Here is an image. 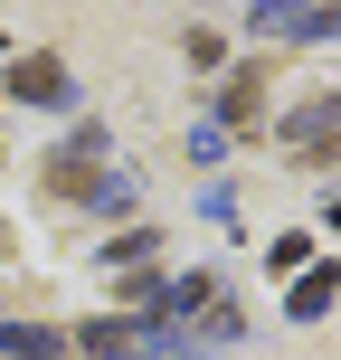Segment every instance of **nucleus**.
Wrapping results in <instances>:
<instances>
[{
	"mask_svg": "<svg viewBox=\"0 0 341 360\" xmlns=\"http://www.w3.org/2000/svg\"><path fill=\"white\" fill-rule=\"evenodd\" d=\"M332 124H341V95H313V105H304V114H294V124H285V133H294V143H304V152H313V143H323V133H332Z\"/></svg>",
	"mask_w": 341,
	"mask_h": 360,
	"instance_id": "nucleus-4",
	"label": "nucleus"
},
{
	"mask_svg": "<svg viewBox=\"0 0 341 360\" xmlns=\"http://www.w3.org/2000/svg\"><path fill=\"white\" fill-rule=\"evenodd\" d=\"M10 95H29V105H67V67H57V57H19V67H10Z\"/></svg>",
	"mask_w": 341,
	"mask_h": 360,
	"instance_id": "nucleus-2",
	"label": "nucleus"
},
{
	"mask_svg": "<svg viewBox=\"0 0 341 360\" xmlns=\"http://www.w3.org/2000/svg\"><path fill=\"white\" fill-rule=\"evenodd\" d=\"M218 114H228V124H247V114H256V76H228V95H218Z\"/></svg>",
	"mask_w": 341,
	"mask_h": 360,
	"instance_id": "nucleus-7",
	"label": "nucleus"
},
{
	"mask_svg": "<svg viewBox=\"0 0 341 360\" xmlns=\"http://www.w3.org/2000/svg\"><path fill=\"white\" fill-rule=\"evenodd\" d=\"M323 304H332V275H304V285H294V304H285V313H294V323H323Z\"/></svg>",
	"mask_w": 341,
	"mask_h": 360,
	"instance_id": "nucleus-6",
	"label": "nucleus"
},
{
	"mask_svg": "<svg viewBox=\"0 0 341 360\" xmlns=\"http://www.w3.org/2000/svg\"><path fill=\"white\" fill-rule=\"evenodd\" d=\"M0 351H19V360H48V351H57V332H48V323H10V332H0Z\"/></svg>",
	"mask_w": 341,
	"mask_h": 360,
	"instance_id": "nucleus-5",
	"label": "nucleus"
},
{
	"mask_svg": "<svg viewBox=\"0 0 341 360\" xmlns=\"http://www.w3.org/2000/svg\"><path fill=\"white\" fill-rule=\"evenodd\" d=\"M256 29H266V38H332V10H323V0H266Z\"/></svg>",
	"mask_w": 341,
	"mask_h": 360,
	"instance_id": "nucleus-1",
	"label": "nucleus"
},
{
	"mask_svg": "<svg viewBox=\"0 0 341 360\" xmlns=\"http://www.w3.org/2000/svg\"><path fill=\"white\" fill-rule=\"evenodd\" d=\"M86 351H95V360H143L152 332H143V323H86Z\"/></svg>",
	"mask_w": 341,
	"mask_h": 360,
	"instance_id": "nucleus-3",
	"label": "nucleus"
}]
</instances>
